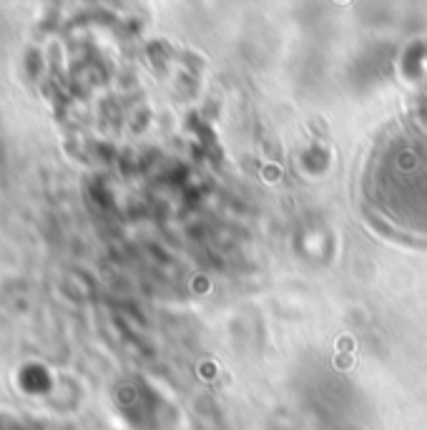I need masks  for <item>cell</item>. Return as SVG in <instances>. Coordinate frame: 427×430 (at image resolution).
I'll return each instance as SVG.
<instances>
[{
  "mask_svg": "<svg viewBox=\"0 0 427 430\" xmlns=\"http://www.w3.org/2000/svg\"><path fill=\"white\" fill-rule=\"evenodd\" d=\"M364 197L384 227L427 242V126L387 133L367 166Z\"/></svg>",
  "mask_w": 427,
  "mask_h": 430,
  "instance_id": "1",
  "label": "cell"
}]
</instances>
